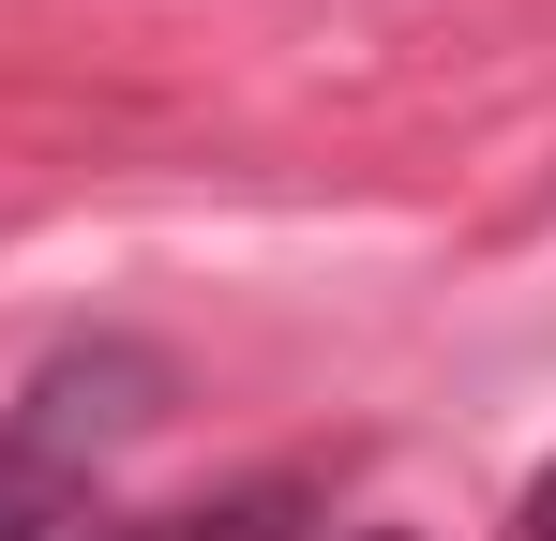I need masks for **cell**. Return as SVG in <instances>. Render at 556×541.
Returning <instances> with one entry per match:
<instances>
[{
	"mask_svg": "<svg viewBox=\"0 0 556 541\" xmlns=\"http://www.w3.org/2000/svg\"><path fill=\"white\" fill-rule=\"evenodd\" d=\"M511 541H556V466L527 481V527H511Z\"/></svg>",
	"mask_w": 556,
	"mask_h": 541,
	"instance_id": "obj_4",
	"label": "cell"
},
{
	"mask_svg": "<svg viewBox=\"0 0 556 541\" xmlns=\"http://www.w3.org/2000/svg\"><path fill=\"white\" fill-rule=\"evenodd\" d=\"M301 481H241V496H195V512H151L136 541H286Z\"/></svg>",
	"mask_w": 556,
	"mask_h": 541,
	"instance_id": "obj_3",
	"label": "cell"
},
{
	"mask_svg": "<svg viewBox=\"0 0 556 541\" xmlns=\"http://www.w3.org/2000/svg\"><path fill=\"white\" fill-rule=\"evenodd\" d=\"M151 422H166V361L105 331V347H61V361H46V376L15 391V422H0V437H15V451H46V466H76V481H91L105 451H121V437H151Z\"/></svg>",
	"mask_w": 556,
	"mask_h": 541,
	"instance_id": "obj_1",
	"label": "cell"
},
{
	"mask_svg": "<svg viewBox=\"0 0 556 541\" xmlns=\"http://www.w3.org/2000/svg\"><path fill=\"white\" fill-rule=\"evenodd\" d=\"M0 541H136V527L105 512L76 466H46V451H15V437H0Z\"/></svg>",
	"mask_w": 556,
	"mask_h": 541,
	"instance_id": "obj_2",
	"label": "cell"
},
{
	"mask_svg": "<svg viewBox=\"0 0 556 541\" xmlns=\"http://www.w3.org/2000/svg\"><path fill=\"white\" fill-rule=\"evenodd\" d=\"M362 541H391V527H362Z\"/></svg>",
	"mask_w": 556,
	"mask_h": 541,
	"instance_id": "obj_5",
	"label": "cell"
}]
</instances>
